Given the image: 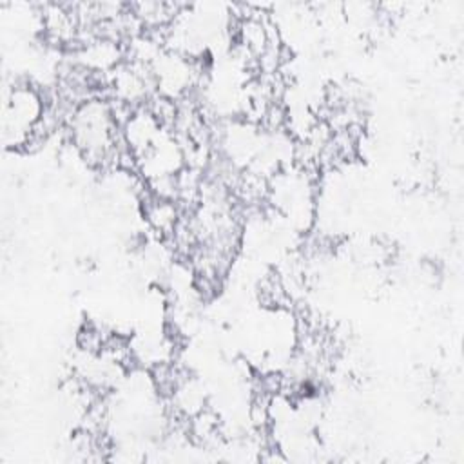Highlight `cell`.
Returning a JSON list of instances; mask_svg holds the SVG:
<instances>
[{"instance_id": "obj_1", "label": "cell", "mask_w": 464, "mask_h": 464, "mask_svg": "<svg viewBox=\"0 0 464 464\" xmlns=\"http://www.w3.org/2000/svg\"><path fill=\"white\" fill-rule=\"evenodd\" d=\"M145 218L150 228H154L158 234L172 236L181 219L179 205L174 199H165L150 194V198L145 199Z\"/></svg>"}]
</instances>
